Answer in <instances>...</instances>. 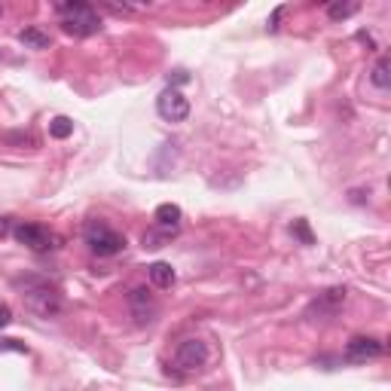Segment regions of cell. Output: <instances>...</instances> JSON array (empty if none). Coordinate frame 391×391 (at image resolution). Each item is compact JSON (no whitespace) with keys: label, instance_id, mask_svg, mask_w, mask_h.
Instances as JSON below:
<instances>
[{"label":"cell","instance_id":"1","mask_svg":"<svg viewBox=\"0 0 391 391\" xmlns=\"http://www.w3.org/2000/svg\"><path fill=\"white\" fill-rule=\"evenodd\" d=\"M13 287L25 300L28 309L34 315H40V318H55V315H61V309H64L59 287L49 284L43 275H16Z\"/></svg>","mask_w":391,"mask_h":391},{"label":"cell","instance_id":"2","mask_svg":"<svg viewBox=\"0 0 391 391\" xmlns=\"http://www.w3.org/2000/svg\"><path fill=\"white\" fill-rule=\"evenodd\" d=\"M55 13L61 18L64 34L92 37V34L101 31V16L95 13V6H89V4H59Z\"/></svg>","mask_w":391,"mask_h":391},{"label":"cell","instance_id":"3","mask_svg":"<svg viewBox=\"0 0 391 391\" xmlns=\"http://www.w3.org/2000/svg\"><path fill=\"white\" fill-rule=\"evenodd\" d=\"M83 241H86L89 251L98 257H114L126 248L123 232H116L114 227H107V223H101V220H92L89 227L83 229Z\"/></svg>","mask_w":391,"mask_h":391},{"label":"cell","instance_id":"4","mask_svg":"<svg viewBox=\"0 0 391 391\" xmlns=\"http://www.w3.org/2000/svg\"><path fill=\"white\" fill-rule=\"evenodd\" d=\"M346 287H327V291H321L315 300L306 306V318L309 321H330L337 318L339 309L346 306Z\"/></svg>","mask_w":391,"mask_h":391},{"label":"cell","instance_id":"5","mask_svg":"<svg viewBox=\"0 0 391 391\" xmlns=\"http://www.w3.org/2000/svg\"><path fill=\"white\" fill-rule=\"evenodd\" d=\"M208 364V346L202 339H184L178 349H174L172 367L178 373H193V370H202Z\"/></svg>","mask_w":391,"mask_h":391},{"label":"cell","instance_id":"6","mask_svg":"<svg viewBox=\"0 0 391 391\" xmlns=\"http://www.w3.org/2000/svg\"><path fill=\"white\" fill-rule=\"evenodd\" d=\"M13 236L18 245L31 248V251H52L59 248V236L52 229L40 227V223H16L13 227Z\"/></svg>","mask_w":391,"mask_h":391},{"label":"cell","instance_id":"7","mask_svg":"<svg viewBox=\"0 0 391 391\" xmlns=\"http://www.w3.org/2000/svg\"><path fill=\"white\" fill-rule=\"evenodd\" d=\"M156 114L165 123H184L190 116V98L184 95L181 89H165L160 98H156Z\"/></svg>","mask_w":391,"mask_h":391},{"label":"cell","instance_id":"8","mask_svg":"<svg viewBox=\"0 0 391 391\" xmlns=\"http://www.w3.org/2000/svg\"><path fill=\"white\" fill-rule=\"evenodd\" d=\"M379 355H385V342L376 337H351L346 342V361H351V364H364V361H373Z\"/></svg>","mask_w":391,"mask_h":391},{"label":"cell","instance_id":"9","mask_svg":"<svg viewBox=\"0 0 391 391\" xmlns=\"http://www.w3.org/2000/svg\"><path fill=\"white\" fill-rule=\"evenodd\" d=\"M156 227H162V229H174L178 232L181 229V220H184V211L178 208V205H172V202H165L156 208Z\"/></svg>","mask_w":391,"mask_h":391},{"label":"cell","instance_id":"10","mask_svg":"<svg viewBox=\"0 0 391 391\" xmlns=\"http://www.w3.org/2000/svg\"><path fill=\"white\" fill-rule=\"evenodd\" d=\"M128 303H132L138 321H141V324L150 321V315H153V296H150V291H147V287H135L132 296H128Z\"/></svg>","mask_w":391,"mask_h":391},{"label":"cell","instance_id":"11","mask_svg":"<svg viewBox=\"0 0 391 391\" xmlns=\"http://www.w3.org/2000/svg\"><path fill=\"white\" fill-rule=\"evenodd\" d=\"M18 37V43H22L25 46V49H49V34H46V31H40V28H22V31H18L16 34Z\"/></svg>","mask_w":391,"mask_h":391},{"label":"cell","instance_id":"12","mask_svg":"<svg viewBox=\"0 0 391 391\" xmlns=\"http://www.w3.org/2000/svg\"><path fill=\"white\" fill-rule=\"evenodd\" d=\"M147 275H150V282L156 287H162V291H165V287H172L174 278H178V275H174V269H172V263H162V260H160V263L147 266Z\"/></svg>","mask_w":391,"mask_h":391},{"label":"cell","instance_id":"13","mask_svg":"<svg viewBox=\"0 0 391 391\" xmlns=\"http://www.w3.org/2000/svg\"><path fill=\"white\" fill-rule=\"evenodd\" d=\"M391 61H388V55H379L376 64H373V71H370V83L379 89V92H388L391 86Z\"/></svg>","mask_w":391,"mask_h":391},{"label":"cell","instance_id":"14","mask_svg":"<svg viewBox=\"0 0 391 391\" xmlns=\"http://www.w3.org/2000/svg\"><path fill=\"white\" fill-rule=\"evenodd\" d=\"M178 232L174 229H162V227H153L150 232H144V248H162L165 241H172Z\"/></svg>","mask_w":391,"mask_h":391},{"label":"cell","instance_id":"15","mask_svg":"<svg viewBox=\"0 0 391 391\" xmlns=\"http://www.w3.org/2000/svg\"><path fill=\"white\" fill-rule=\"evenodd\" d=\"M358 9H361V4H330L327 16L333 18V22H346V18H351Z\"/></svg>","mask_w":391,"mask_h":391},{"label":"cell","instance_id":"16","mask_svg":"<svg viewBox=\"0 0 391 391\" xmlns=\"http://www.w3.org/2000/svg\"><path fill=\"white\" fill-rule=\"evenodd\" d=\"M49 135L52 138H59V141H64V138H71L73 135V123L68 116H55L52 123H49Z\"/></svg>","mask_w":391,"mask_h":391},{"label":"cell","instance_id":"17","mask_svg":"<svg viewBox=\"0 0 391 391\" xmlns=\"http://www.w3.org/2000/svg\"><path fill=\"white\" fill-rule=\"evenodd\" d=\"M291 232H294V236L303 241V245H312V241H315V239H312V232H309V223H306V220H294Z\"/></svg>","mask_w":391,"mask_h":391},{"label":"cell","instance_id":"18","mask_svg":"<svg viewBox=\"0 0 391 391\" xmlns=\"http://www.w3.org/2000/svg\"><path fill=\"white\" fill-rule=\"evenodd\" d=\"M0 351H22V355H28V346H22L18 339H0Z\"/></svg>","mask_w":391,"mask_h":391},{"label":"cell","instance_id":"19","mask_svg":"<svg viewBox=\"0 0 391 391\" xmlns=\"http://www.w3.org/2000/svg\"><path fill=\"white\" fill-rule=\"evenodd\" d=\"M9 321H13V312H9V306H6V303H0V330H4Z\"/></svg>","mask_w":391,"mask_h":391},{"label":"cell","instance_id":"20","mask_svg":"<svg viewBox=\"0 0 391 391\" xmlns=\"http://www.w3.org/2000/svg\"><path fill=\"white\" fill-rule=\"evenodd\" d=\"M9 232H13V220H9V217H0V239L9 236Z\"/></svg>","mask_w":391,"mask_h":391},{"label":"cell","instance_id":"21","mask_svg":"<svg viewBox=\"0 0 391 391\" xmlns=\"http://www.w3.org/2000/svg\"><path fill=\"white\" fill-rule=\"evenodd\" d=\"M282 16H284V9L278 6L275 13H272V18H269V31H275V28H278V18H282Z\"/></svg>","mask_w":391,"mask_h":391},{"label":"cell","instance_id":"22","mask_svg":"<svg viewBox=\"0 0 391 391\" xmlns=\"http://www.w3.org/2000/svg\"><path fill=\"white\" fill-rule=\"evenodd\" d=\"M0 16H4V9H0Z\"/></svg>","mask_w":391,"mask_h":391}]
</instances>
